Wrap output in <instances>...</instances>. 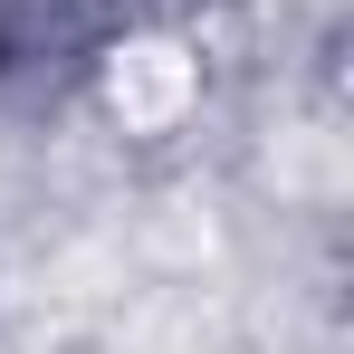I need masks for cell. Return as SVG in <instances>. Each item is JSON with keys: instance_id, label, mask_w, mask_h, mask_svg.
I'll return each instance as SVG.
<instances>
[{"instance_id": "obj_1", "label": "cell", "mask_w": 354, "mask_h": 354, "mask_svg": "<svg viewBox=\"0 0 354 354\" xmlns=\"http://www.w3.org/2000/svg\"><path fill=\"white\" fill-rule=\"evenodd\" d=\"M106 96H115L124 124H173L182 106H192V58H182V48H163V39H134V48H115Z\"/></svg>"}]
</instances>
